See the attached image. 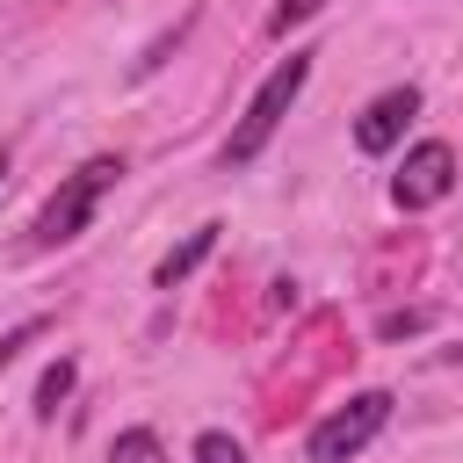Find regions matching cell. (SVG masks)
I'll return each instance as SVG.
<instances>
[{
  "mask_svg": "<svg viewBox=\"0 0 463 463\" xmlns=\"http://www.w3.org/2000/svg\"><path fill=\"white\" fill-rule=\"evenodd\" d=\"M123 181V159L116 152H101V159H87L80 174H65L58 181V195L36 210V224H29V253H51V246H72L87 224H94V203L109 195Z\"/></svg>",
  "mask_w": 463,
  "mask_h": 463,
  "instance_id": "1",
  "label": "cell"
},
{
  "mask_svg": "<svg viewBox=\"0 0 463 463\" xmlns=\"http://www.w3.org/2000/svg\"><path fill=\"white\" fill-rule=\"evenodd\" d=\"M304 80H311V51H289V58L253 87L246 116H239V123H232V137H224V166H246V159H260V152H268V137L282 130L289 101L304 94Z\"/></svg>",
  "mask_w": 463,
  "mask_h": 463,
  "instance_id": "2",
  "label": "cell"
},
{
  "mask_svg": "<svg viewBox=\"0 0 463 463\" xmlns=\"http://www.w3.org/2000/svg\"><path fill=\"white\" fill-rule=\"evenodd\" d=\"M383 420H391V391H354L347 405H333V412L311 427L304 456H311V463H347V456H362V449L383 434Z\"/></svg>",
  "mask_w": 463,
  "mask_h": 463,
  "instance_id": "3",
  "label": "cell"
},
{
  "mask_svg": "<svg viewBox=\"0 0 463 463\" xmlns=\"http://www.w3.org/2000/svg\"><path fill=\"white\" fill-rule=\"evenodd\" d=\"M449 195H456V152H449L441 137L412 145L405 166L391 174V203H398V210H434V203H449Z\"/></svg>",
  "mask_w": 463,
  "mask_h": 463,
  "instance_id": "4",
  "label": "cell"
},
{
  "mask_svg": "<svg viewBox=\"0 0 463 463\" xmlns=\"http://www.w3.org/2000/svg\"><path fill=\"white\" fill-rule=\"evenodd\" d=\"M412 116H420V87H391V94H376V101L354 116V145H362V152H391Z\"/></svg>",
  "mask_w": 463,
  "mask_h": 463,
  "instance_id": "5",
  "label": "cell"
},
{
  "mask_svg": "<svg viewBox=\"0 0 463 463\" xmlns=\"http://www.w3.org/2000/svg\"><path fill=\"white\" fill-rule=\"evenodd\" d=\"M210 246H217V224H195V232H188V239H181V246H174V253H166V260L152 268V282H159V289L188 282V275H195V268L210 260Z\"/></svg>",
  "mask_w": 463,
  "mask_h": 463,
  "instance_id": "6",
  "label": "cell"
},
{
  "mask_svg": "<svg viewBox=\"0 0 463 463\" xmlns=\"http://www.w3.org/2000/svg\"><path fill=\"white\" fill-rule=\"evenodd\" d=\"M109 463H166V449H159V434H152V427H123V434H116V449H109Z\"/></svg>",
  "mask_w": 463,
  "mask_h": 463,
  "instance_id": "7",
  "label": "cell"
},
{
  "mask_svg": "<svg viewBox=\"0 0 463 463\" xmlns=\"http://www.w3.org/2000/svg\"><path fill=\"white\" fill-rule=\"evenodd\" d=\"M65 391H72V362H51V369H43V383H36V412L51 420V412L65 405Z\"/></svg>",
  "mask_w": 463,
  "mask_h": 463,
  "instance_id": "8",
  "label": "cell"
},
{
  "mask_svg": "<svg viewBox=\"0 0 463 463\" xmlns=\"http://www.w3.org/2000/svg\"><path fill=\"white\" fill-rule=\"evenodd\" d=\"M326 0H275V14H268V36H289L297 22H311Z\"/></svg>",
  "mask_w": 463,
  "mask_h": 463,
  "instance_id": "9",
  "label": "cell"
},
{
  "mask_svg": "<svg viewBox=\"0 0 463 463\" xmlns=\"http://www.w3.org/2000/svg\"><path fill=\"white\" fill-rule=\"evenodd\" d=\"M181 36H188V22H174V29H166V36H159V43H152V51L137 58V65H130V80H145V72H159V65H166V51H174Z\"/></svg>",
  "mask_w": 463,
  "mask_h": 463,
  "instance_id": "10",
  "label": "cell"
},
{
  "mask_svg": "<svg viewBox=\"0 0 463 463\" xmlns=\"http://www.w3.org/2000/svg\"><path fill=\"white\" fill-rule=\"evenodd\" d=\"M195 463H246V449H239L232 434H203V441H195Z\"/></svg>",
  "mask_w": 463,
  "mask_h": 463,
  "instance_id": "11",
  "label": "cell"
},
{
  "mask_svg": "<svg viewBox=\"0 0 463 463\" xmlns=\"http://www.w3.org/2000/svg\"><path fill=\"white\" fill-rule=\"evenodd\" d=\"M36 333H43V318H29V326H14V333L0 340V369H7V362H22V347H29Z\"/></svg>",
  "mask_w": 463,
  "mask_h": 463,
  "instance_id": "12",
  "label": "cell"
},
{
  "mask_svg": "<svg viewBox=\"0 0 463 463\" xmlns=\"http://www.w3.org/2000/svg\"><path fill=\"white\" fill-rule=\"evenodd\" d=\"M420 326H427V311H391L376 333H383V340H405V333H420Z\"/></svg>",
  "mask_w": 463,
  "mask_h": 463,
  "instance_id": "13",
  "label": "cell"
},
{
  "mask_svg": "<svg viewBox=\"0 0 463 463\" xmlns=\"http://www.w3.org/2000/svg\"><path fill=\"white\" fill-rule=\"evenodd\" d=\"M0 174H7V159H0Z\"/></svg>",
  "mask_w": 463,
  "mask_h": 463,
  "instance_id": "14",
  "label": "cell"
}]
</instances>
